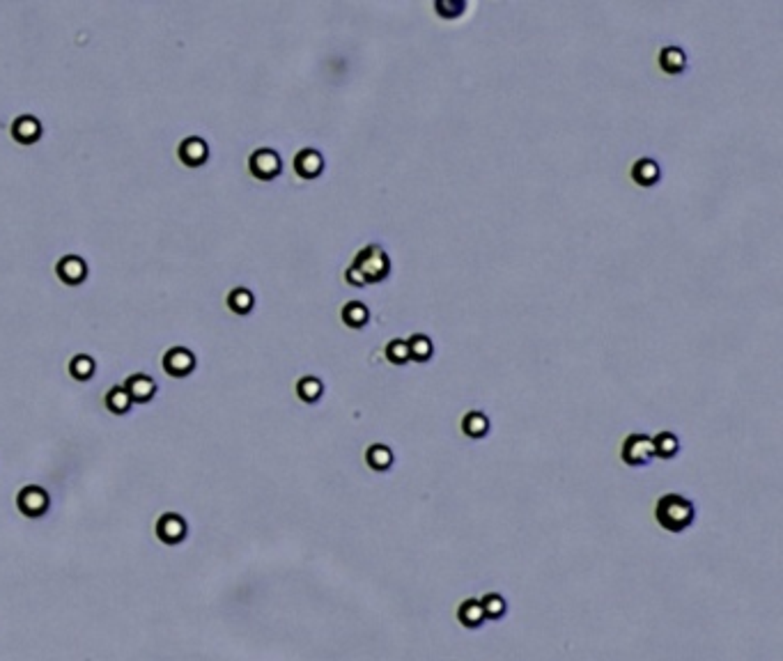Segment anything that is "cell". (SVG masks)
<instances>
[{"mask_svg":"<svg viewBox=\"0 0 783 661\" xmlns=\"http://www.w3.org/2000/svg\"><path fill=\"white\" fill-rule=\"evenodd\" d=\"M655 519L668 533H682L694 521V503L680 494H664L655 506Z\"/></svg>","mask_w":783,"mask_h":661,"instance_id":"obj_1","label":"cell"},{"mask_svg":"<svg viewBox=\"0 0 783 661\" xmlns=\"http://www.w3.org/2000/svg\"><path fill=\"white\" fill-rule=\"evenodd\" d=\"M356 274L363 278V283H381L390 271V259L386 255V250L381 246H370L361 248L359 253L354 255V262L350 264Z\"/></svg>","mask_w":783,"mask_h":661,"instance_id":"obj_2","label":"cell"},{"mask_svg":"<svg viewBox=\"0 0 783 661\" xmlns=\"http://www.w3.org/2000/svg\"><path fill=\"white\" fill-rule=\"evenodd\" d=\"M620 459L628 466H646L655 459V448H652V437L648 434H630L623 441Z\"/></svg>","mask_w":783,"mask_h":661,"instance_id":"obj_3","label":"cell"},{"mask_svg":"<svg viewBox=\"0 0 783 661\" xmlns=\"http://www.w3.org/2000/svg\"><path fill=\"white\" fill-rule=\"evenodd\" d=\"M248 168H250V172H253V177L269 181V179L281 175L283 165H281V156H278V152L262 147V150H255L253 154H250Z\"/></svg>","mask_w":783,"mask_h":661,"instance_id":"obj_4","label":"cell"},{"mask_svg":"<svg viewBox=\"0 0 783 661\" xmlns=\"http://www.w3.org/2000/svg\"><path fill=\"white\" fill-rule=\"evenodd\" d=\"M193 365H196L193 354H191L189 349H184V347H175V349H170L166 356H163V370L172 377L189 375V372L193 370Z\"/></svg>","mask_w":783,"mask_h":661,"instance_id":"obj_5","label":"cell"},{"mask_svg":"<svg viewBox=\"0 0 783 661\" xmlns=\"http://www.w3.org/2000/svg\"><path fill=\"white\" fill-rule=\"evenodd\" d=\"M294 170H297V175L303 177V179H315L322 170H324V159H322V154L317 150H301L297 156H294Z\"/></svg>","mask_w":783,"mask_h":661,"instance_id":"obj_6","label":"cell"},{"mask_svg":"<svg viewBox=\"0 0 783 661\" xmlns=\"http://www.w3.org/2000/svg\"><path fill=\"white\" fill-rule=\"evenodd\" d=\"M19 508L28 517H39V515H44L49 508V496L44 489H39V487H25L19 494Z\"/></svg>","mask_w":783,"mask_h":661,"instance_id":"obj_7","label":"cell"},{"mask_svg":"<svg viewBox=\"0 0 783 661\" xmlns=\"http://www.w3.org/2000/svg\"><path fill=\"white\" fill-rule=\"evenodd\" d=\"M58 276H60V281L63 283H67V285H78V283H83L85 281V276H88V267H85V262L81 257H76V255H67V257H63L58 262Z\"/></svg>","mask_w":783,"mask_h":661,"instance_id":"obj_8","label":"cell"},{"mask_svg":"<svg viewBox=\"0 0 783 661\" xmlns=\"http://www.w3.org/2000/svg\"><path fill=\"white\" fill-rule=\"evenodd\" d=\"M156 535L161 537L163 542L168 544H177L184 540L186 535V524L182 521V517L177 515H163L159 519V524H156Z\"/></svg>","mask_w":783,"mask_h":661,"instance_id":"obj_9","label":"cell"},{"mask_svg":"<svg viewBox=\"0 0 783 661\" xmlns=\"http://www.w3.org/2000/svg\"><path fill=\"white\" fill-rule=\"evenodd\" d=\"M457 620L462 627L466 629H478L483 627L485 622V613H483V606H480V599H464L462 604L457 606Z\"/></svg>","mask_w":783,"mask_h":661,"instance_id":"obj_10","label":"cell"},{"mask_svg":"<svg viewBox=\"0 0 783 661\" xmlns=\"http://www.w3.org/2000/svg\"><path fill=\"white\" fill-rule=\"evenodd\" d=\"M393 450H390L386 443H372V446L365 450V462L372 468V471L384 473L393 466Z\"/></svg>","mask_w":783,"mask_h":661,"instance_id":"obj_11","label":"cell"},{"mask_svg":"<svg viewBox=\"0 0 783 661\" xmlns=\"http://www.w3.org/2000/svg\"><path fill=\"white\" fill-rule=\"evenodd\" d=\"M122 388H125L127 393H129L132 402H143V399H150L154 395V390H156L154 381L147 377V375H134V377H129L127 384L122 386Z\"/></svg>","mask_w":783,"mask_h":661,"instance_id":"obj_12","label":"cell"},{"mask_svg":"<svg viewBox=\"0 0 783 661\" xmlns=\"http://www.w3.org/2000/svg\"><path fill=\"white\" fill-rule=\"evenodd\" d=\"M659 67L664 69L666 74H680L687 67V56L680 46H664L659 51Z\"/></svg>","mask_w":783,"mask_h":661,"instance_id":"obj_13","label":"cell"},{"mask_svg":"<svg viewBox=\"0 0 783 661\" xmlns=\"http://www.w3.org/2000/svg\"><path fill=\"white\" fill-rule=\"evenodd\" d=\"M340 319H343L350 328H361V326L368 324V319H370V310H368V306H365V303H361V301H350V303H345V306H343V310H340Z\"/></svg>","mask_w":783,"mask_h":661,"instance_id":"obj_14","label":"cell"},{"mask_svg":"<svg viewBox=\"0 0 783 661\" xmlns=\"http://www.w3.org/2000/svg\"><path fill=\"white\" fill-rule=\"evenodd\" d=\"M659 175H662V172H659V165L652 159H639L632 165V179L641 186H652L659 179Z\"/></svg>","mask_w":783,"mask_h":661,"instance_id":"obj_15","label":"cell"},{"mask_svg":"<svg viewBox=\"0 0 783 661\" xmlns=\"http://www.w3.org/2000/svg\"><path fill=\"white\" fill-rule=\"evenodd\" d=\"M462 432L469 439H483L490 432V418L483 411H469L462 418Z\"/></svg>","mask_w":783,"mask_h":661,"instance_id":"obj_16","label":"cell"},{"mask_svg":"<svg viewBox=\"0 0 783 661\" xmlns=\"http://www.w3.org/2000/svg\"><path fill=\"white\" fill-rule=\"evenodd\" d=\"M179 159L186 165H200L207 159V145L200 138H189L179 145Z\"/></svg>","mask_w":783,"mask_h":661,"instance_id":"obj_17","label":"cell"},{"mask_svg":"<svg viewBox=\"0 0 783 661\" xmlns=\"http://www.w3.org/2000/svg\"><path fill=\"white\" fill-rule=\"evenodd\" d=\"M39 134H42L39 122L34 120V117H30V115L19 117V120L14 122V127H12V136L19 143H34L39 138Z\"/></svg>","mask_w":783,"mask_h":661,"instance_id":"obj_18","label":"cell"},{"mask_svg":"<svg viewBox=\"0 0 783 661\" xmlns=\"http://www.w3.org/2000/svg\"><path fill=\"white\" fill-rule=\"evenodd\" d=\"M407 347H409V361L425 363V361H430L432 354H434L432 340H430L428 335H423V333H414L407 340Z\"/></svg>","mask_w":783,"mask_h":661,"instance_id":"obj_19","label":"cell"},{"mask_svg":"<svg viewBox=\"0 0 783 661\" xmlns=\"http://www.w3.org/2000/svg\"><path fill=\"white\" fill-rule=\"evenodd\" d=\"M652 448H655V457H662V459H671L673 455H677V450H680V441L673 432H659L655 439H652Z\"/></svg>","mask_w":783,"mask_h":661,"instance_id":"obj_20","label":"cell"},{"mask_svg":"<svg viewBox=\"0 0 783 661\" xmlns=\"http://www.w3.org/2000/svg\"><path fill=\"white\" fill-rule=\"evenodd\" d=\"M480 606H483V613H485V620H499V617L506 615L508 611V604L506 599H503L499 593H487L480 597Z\"/></svg>","mask_w":783,"mask_h":661,"instance_id":"obj_21","label":"cell"},{"mask_svg":"<svg viewBox=\"0 0 783 661\" xmlns=\"http://www.w3.org/2000/svg\"><path fill=\"white\" fill-rule=\"evenodd\" d=\"M324 393V384L317 379V377H301L299 384H297V395L303 399V402H317Z\"/></svg>","mask_w":783,"mask_h":661,"instance_id":"obj_22","label":"cell"},{"mask_svg":"<svg viewBox=\"0 0 783 661\" xmlns=\"http://www.w3.org/2000/svg\"><path fill=\"white\" fill-rule=\"evenodd\" d=\"M384 354H386L388 363H393V365L409 363V347H407V340H402V338H393V340H388Z\"/></svg>","mask_w":783,"mask_h":661,"instance_id":"obj_23","label":"cell"},{"mask_svg":"<svg viewBox=\"0 0 783 661\" xmlns=\"http://www.w3.org/2000/svg\"><path fill=\"white\" fill-rule=\"evenodd\" d=\"M106 404H108V409H110L113 413H125V411H129V406H132L134 402H132V397H129L127 390L120 386V388L108 390Z\"/></svg>","mask_w":783,"mask_h":661,"instance_id":"obj_24","label":"cell"},{"mask_svg":"<svg viewBox=\"0 0 783 661\" xmlns=\"http://www.w3.org/2000/svg\"><path fill=\"white\" fill-rule=\"evenodd\" d=\"M228 306L234 312L243 315V312H248L250 308H253V294H250L248 290H241V287H237V290H232L228 294Z\"/></svg>","mask_w":783,"mask_h":661,"instance_id":"obj_25","label":"cell"},{"mask_svg":"<svg viewBox=\"0 0 783 661\" xmlns=\"http://www.w3.org/2000/svg\"><path fill=\"white\" fill-rule=\"evenodd\" d=\"M69 370H72V375L76 379H88L94 372V361L90 356H76V359L69 363Z\"/></svg>","mask_w":783,"mask_h":661,"instance_id":"obj_26","label":"cell"},{"mask_svg":"<svg viewBox=\"0 0 783 661\" xmlns=\"http://www.w3.org/2000/svg\"><path fill=\"white\" fill-rule=\"evenodd\" d=\"M434 10H437L443 19H457L459 14H462L464 10H466V5L464 3H437L434 5Z\"/></svg>","mask_w":783,"mask_h":661,"instance_id":"obj_27","label":"cell"}]
</instances>
